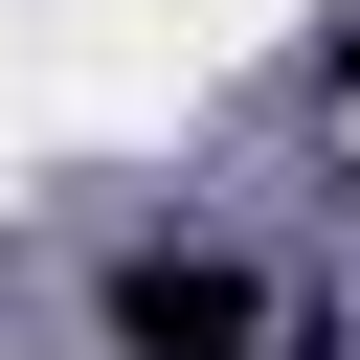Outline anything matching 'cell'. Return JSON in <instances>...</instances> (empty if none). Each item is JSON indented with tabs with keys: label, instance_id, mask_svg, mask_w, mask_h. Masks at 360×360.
Returning <instances> with one entry per match:
<instances>
[{
	"label": "cell",
	"instance_id": "6da1fadb",
	"mask_svg": "<svg viewBox=\"0 0 360 360\" xmlns=\"http://www.w3.org/2000/svg\"><path fill=\"white\" fill-rule=\"evenodd\" d=\"M90 315H112V360H270V270H248V248H180V225L112 248Z\"/></svg>",
	"mask_w": 360,
	"mask_h": 360
},
{
	"label": "cell",
	"instance_id": "7a4b0ae2",
	"mask_svg": "<svg viewBox=\"0 0 360 360\" xmlns=\"http://www.w3.org/2000/svg\"><path fill=\"white\" fill-rule=\"evenodd\" d=\"M315 90H338V112H360V0H338V22H315Z\"/></svg>",
	"mask_w": 360,
	"mask_h": 360
}]
</instances>
